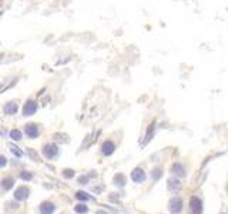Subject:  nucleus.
<instances>
[{
  "mask_svg": "<svg viewBox=\"0 0 228 214\" xmlns=\"http://www.w3.org/2000/svg\"><path fill=\"white\" fill-rule=\"evenodd\" d=\"M59 154V147L56 144H46L43 147V156L46 158H54Z\"/></svg>",
  "mask_w": 228,
  "mask_h": 214,
  "instance_id": "nucleus-1",
  "label": "nucleus"
},
{
  "mask_svg": "<svg viewBox=\"0 0 228 214\" xmlns=\"http://www.w3.org/2000/svg\"><path fill=\"white\" fill-rule=\"evenodd\" d=\"M36 111H37V101L27 100L24 107H23V116H33Z\"/></svg>",
  "mask_w": 228,
  "mask_h": 214,
  "instance_id": "nucleus-2",
  "label": "nucleus"
},
{
  "mask_svg": "<svg viewBox=\"0 0 228 214\" xmlns=\"http://www.w3.org/2000/svg\"><path fill=\"white\" fill-rule=\"evenodd\" d=\"M24 131H26V136L29 138H36V137L40 134V130L37 127V124H26V127H24Z\"/></svg>",
  "mask_w": 228,
  "mask_h": 214,
  "instance_id": "nucleus-3",
  "label": "nucleus"
},
{
  "mask_svg": "<svg viewBox=\"0 0 228 214\" xmlns=\"http://www.w3.org/2000/svg\"><path fill=\"white\" fill-rule=\"evenodd\" d=\"M131 180L134 183H143L145 180V173L143 169H134L131 171Z\"/></svg>",
  "mask_w": 228,
  "mask_h": 214,
  "instance_id": "nucleus-4",
  "label": "nucleus"
},
{
  "mask_svg": "<svg viewBox=\"0 0 228 214\" xmlns=\"http://www.w3.org/2000/svg\"><path fill=\"white\" fill-rule=\"evenodd\" d=\"M29 193H30V191H29V188L27 187H19L16 191H14V198L19 200V201H23L29 197Z\"/></svg>",
  "mask_w": 228,
  "mask_h": 214,
  "instance_id": "nucleus-5",
  "label": "nucleus"
},
{
  "mask_svg": "<svg viewBox=\"0 0 228 214\" xmlns=\"http://www.w3.org/2000/svg\"><path fill=\"white\" fill-rule=\"evenodd\" d=\"M181 208H182V201L180 200V198H173V200L170 201V211L171 213H174V214H177V213H180L181 211Z\"/></svg>",
  "mask_w": 228,
  "mask_h": 214,
  "instance_id": "nucleus-6",
  "label": "nucleus"
},
{
  "mask_svg": "<svg viewBox=\"0 0 228 214\" xmlns=\"http://www.w3.org/2000/svg\"><path fill=\"white\" fill-rule=\"evenodd\" d=\"M190 208L193 210V213L198 214L200 211H201V208H202V203H201V200H200L198 197H193V198L190 200Z\"/></svg>",
  "mask_w": 228,
  "mask_h": 214,
  "instance_id": "nucleus-7",
  "label": "nucleus"
},
{
  "mask_svg": "<svg viewBox=\"0 0 228 214\" xmlns=\"http://www.w3.org/2000/svg\"><path fill=\"white\" fill-rule=\"evenodd\" d=\"M3 110H4V113H6V114L12 116V114H16V113H17V110H19V106H17V103H16V101H10V103H7L6 106L3 107Z\"/></svg>",
  "mask_w": 228,
  "mask_h": 214,
  "instance_id": "nucleus-8",
  "label": "nucleus"
},
{
  "mask_svg": "<svg viewBox=\"0 0 228 214\" xmlns=\"http://www.w3.org/2000/svg\"><path fill=\"white\" fill-rule=\"evenodd\" d=\"M16 81H17V77H10L7 80H3V83L0 84V93L6 91L7 89H10L13 84H16Z\"/></svg>",
  "mask_w": 228,
  "mask_h": 214,
  "instance_id": "nucleus-9",
  "label": "nucleus"
},
{
  "mask_svg": "<svg viewBox=\"0 0 228 214\" xmlns=\"http://www.w3.org/2000/svg\"><path fill=\"white\" fill-rule=\"evenodd\" d=\"M54 204L53 203H49V201H44L41 206H40V213L41 214H52L54 211Z\"/></svg>",
  "mask_w": 228,
  "mask_h": 214,
  "instance_id": "nucleus-10",
  "label": "nucleus"
},
{
  "mask_svg": "<svg viewBox=\"0 0 228 214\" xmlns=\"http://www.w3.org/2000/svg\"><path fill=\"white\" fill-rule=\"evenodd\" d=\"M114 143L111 141H106L103 146H101V151H103V154L104 156H110V154H113L114 153Z\"/></svg>",
  "mask_w": 228,
  "mask_h": 214,
  "instance_id": "nucleus-11",
  "label": "nucleus"
},
{
  "mask_svg": "<svg viewBox=\"0 0 228 214\" xmlns=\"http://www.w3.org/2000/svg\"><path fill=\"white\" fill-rule=\"evenodd\" d=\"M9 149H10V151L13 153V156L16 157H23V151L17 147V146H14V144H12V143H9Z\"/></svg>",
  "mask_w": 228,
  "mask_h": 214,
  "instance_id": "nucleus-12",
  "label": "nucleus"
},
{
  "mask_svg": "<svg viewBox=\"0 0 228 214\" xmlns=\"http://www.w3.org/2000/svg\"><path fill=\"white\" fill-rule=\"evenodd\" d=\"M13 186H14L13 178H4V180L1 181V188H3V190H10Z\"/></svg>",
  "mask_w": 228,
  "mask_h": 214,
  "instance_id": "nucleus-13",
  "label": "nucleus"
},
{
  "mask_svg": "<svg viewBox=\"0 0 228 214\" xmlns=\"http://www.w3.org/2000/svg\"><path fill=\"white\" fill-rule=\"evenodd\" d=\"M10 137L13 140H16V141H19V140H21V131H19L17 129H13L10 131Z\"/></svg>",
  "mask_w": 228,
  "mask_h": 214,
  "instance_id": "nucleus-14",
  "label": "nucleus"
},
{
  "mask_svg": "<svg viewBox=\"0 0 228 214\" xmlns=\"http://www.w3.org/2000/svg\"><path fill=\"white\" fill-rule=\"evenodd\" d=\"M76 197H77L78 200H83V201L91 200V195H89L87 193H84V191H77V193H76Z\"/></svg>",
  "mask_w": 228,
  "mask_h": 214,
  "instance_id": "nucleus-15",
  "label": "nucleus"
},
{
  "mask_svg": "<svg viewBox=\"0 0 228 214\" xmlns=\"http://www.w3.org/2000/svg\"><path fill=\"white\" fill-rule=\"evenodd\" d=\"M74 211L78 214H83V213H87L89 211V208H87V206H84V204H78V206H76L74 207Z\"/></svg>",
  "mask_w": 228,
  "mask_h": 214,
  "instance_id": "nucleus-16",
  "label": "nucleus"
},
{
  "mask_svg": "<svg viewBox=\"0 0 228 214\" xmlns=\"http://www.w3.org/2000/svg\"><path fill=\"white\" fill-rule=\"evenodd\" d=\"M173 171L176 173V174H178V175H184L185 173H184V169H182V166H180V164H174V167H173Z\"/></svg>",
  "mask_w": 228,
  "mask_h": 214,
  "instance_id": "nucleus-17",
  "label": "nucleus"
},
{
  "mask_svg": "<svg viewBox=\"0 0 228 214\" xmlns=\"http://www.w3.org/2000/svg\"><path fill=\"white\" fill-rule=\"evenodd\" d=\"M168 187L171 188V190H174V188H180V187H181V184H180V181H178V180H170V181H168Z\"/></svg>",
  "mask_w": 228,
  "mask_h": 214,
  "instance_id": "nucleus-18",
  "label": "nucleus"
},
{
  "mask_svg": "<svg viewBox=\"0 0 228 214\" xmlns=\"http://www.w3.org/2000/svg\"><path fill=\"white\" fill-rule=\"evenodd\" d=\"M153 129H154V124H151V126H150V129H148V131H147V136H145L147 138H145V141H144V143H147L151 138V136H153Z\"/></svg>",
  "mask_w": 228,
  "mask_h": 214,
  "instance_id": "nucleus-19",
  "label": "nucleus"
},
{
  "mask_svg": "<svg viewBox=\"0 0 228 214\" xmlns=\"http://www.w3.org/2000/svg\"><path fill=\"white\" fill-rule=\"evenodd\" d=\"M63 175H64V177H67V178H70V177H73V175H74V171H73V170H64V171H63Z\"/></svg>",
  "mask_w": 228,
  "mask_h": 214,
  "instance_id": "nucleus-20",
  "label": "nucleus"
},
{
  "mask_svg": "<svg viewBox=\"0 0 228 214\" xmlns=\"http://www.w3.org/2000/svg\"><path fill=\"white\" fill-rule=\"evenodd\" d=\"M7 164V158L4 156H0V169H3Z\"/></svg>",
  "mask_w": 228,
  "mask_h": 214,
  "instance_id": "nucleus-21",
  "label": "nucleus"
},
{
  "mask_svg": "<svg viewBox=\"0 0 228 214\" xmlns=\"http://www.w3.org/2000/svg\"><path fill=\"white\" fill-rule=\"evenodd\" d=\"M32 177H33L32 173H21V178L23 180H32Z\"/></svg>",
  "mask_w": 228,
  "mask_h": 214,
  "instance_id": "nucleus-22",
  "label": "nucleus"
},
{
  "mask_svg": "<svg viewBox=\"0 0 228 214\" xmlns=\"http://www.w3.org/2000/svg\"><path fill=\"white\" fill-rule=\"evenodd\" d=\"M160 175H161V171H160V170H154L153 177H154V178H160Z\"/></svg>",
  "mask_w": 228,
  "mask_h": 214,
  "instance_id": "nucleus-23",
  "label": "nucleus"
},
{
  "mask_svg": "<svg viewBox=\"0 0 228 214\" xmlns=\"http://www.w3.org/2000/svg\"><path fill=\"white\" fill-rule=\"evenodd\" d=\"M116 180H120V186H124V177L123 175H117Z\"/></svg>",
  "mask_w": 228,
  "mask_h": 214,
  "instance_id": "nucleus-24",
  "label": "nucleus"
},
{
  "mask_svg": "<svg viewBox=\"0 0 228 214\" xmlns=\"http://www.w3.org/2000/svg\"><path fill=\"white\" fill-rule=\"evenodd\" d=\"M86 181H87L86 177H81V178H80V183H81V184H86Z\"/></svg>",
  "mask_w": 228,
  "mask_h": 214,
  "instance_id": "nucleus-25",
  "label": "nucleus"
},
{
  "mask_svg": "<svg viewBox=\"0 0 228 214\" xmlns=\"http://www.w3.org/2000/svg\"><path fill=\"white\" fill-rule=\"evenodd\" d=\"M97 214H107V213H104V211H97Z\"/></svg>",
  "mask_w": 228,
  "mask_h": 214,
  "instance_id": "nucleus-26",
  "label": "nucleus"
}]
</instances>
